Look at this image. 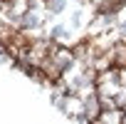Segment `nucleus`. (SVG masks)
Masks as SVG:
<instances>
[{
	"label": "nucleus",
	"instance_id": "f257e3e1",
	"mask_svg": "<svg viewBox=\"0 0 126 124\" xmlns=\"http://www.w3.org/2000/svg\"><path fill=\"white\" fill-rule=\"evenodd\" d=\"M45 8H47L49 15H59V13H64L67 0H45Z\"/></svg>",
	"mask_w": 126,
	"mask_h": 124
}]
</instances>
